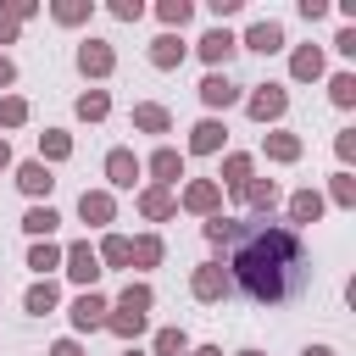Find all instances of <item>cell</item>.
Wrapping results in <instances>:
<instances>
[{"label":"cell","instance_id":"43","mask_svg":"<svg viewBox=\"0 0 356 356\" xmlns=\"http://www.w3.org/2000/svg\"><path fill=\"white\" fill-rule=\"evenodd\" d=\"M6 161H11V150H6V139H0V167H6Z\"/></svg>","mask_w":356,"mask_h":356},{"label":"cell","instance_id":"36","mask_svg":"<svg viewBox=\"0 0 356 356\" xmlns=\"http://www.w3.org/2000/svg\"><path fill=\"white\" fill-rule=\"evenodd\" d=\"M22 117H28L22 100H0V122H22Z\"/></svg>","mask_w":356,"mask_h":356},{"label":"cell","instance_id":"27","mask_svg":"<svg viewBox=\"0 0 356 356\" xmlns=\"http://www.w3.org/2000/svg\"><path fill=\"white\" fill-rule=\"evenodd\" d=\"M189 145H195V150H217V145H222V128H217V122H200Z\"/></svg>","mask_w":356,"mask_h":356},{"label":"cell","instance_id":"28","mask_svg":"<svg viewBox=\"0 0 356 356\" xmlns=\"http://www.w3.org/2000/svg\"><path fill=\"white\" fill-rule=\"evenodd\" d=\"M106 261H117V267H122V261H134V245L111 234V239H106Z\"/></svg>","mask_w":356,"mask_h":356},{"label":"cell","instance_id":"30","mask_svg":"<svg viewBox=\"0 0 356 356\" xmlns=\"http://www.w3.org/2000/svg\"><path fill=\"white\" fill-rule=\"evenodd\" d=\"M222 172H228V184H245V178H250V156H228Z\"/></svg>","mask_w":356,"mask_h":356},{"label":"cell","instance_id":"6","mask_svg":"<svg viewBox=\"0 0 356 356\" xmlns=\"http://www.w3.org/2000/svg\"><path fill=\"white\" fill-rule=\"evenodd\" d=\"M245 44L261 50V56H273V50H284V28H278V22H256V28L245 33Z\"/></svg>","mask_w":356,"mask_h":356},{"label":"cell","instance_id":"13","mask_svg":"<svg viewBox=\"0 0 356 356\" xmlns=\"http://www.w3.org/2000/svg\"><path fill=\"white\" fill-rule=\"evenodd\" d=\"M289 211H295V222H317V217H323V195H317V189H300V195L289 200Z\"/></svg>","mask_w":356,"mask_h":356},{"label":"cell","instance_id":"4","mask_svg":"<svg viewBox=\"0 0 356 356\" xmlns=\"http://www.w3.org/2000/svg\"><path fill=\"white\" fill-rule=\"evenodd\" d=\"M228 284H234V278H228V273H222L217 261L195 267V295H200V300H217V295H228Z\"/></svg>","mask_w":356,"mask_h":356},{"label":"cell","instance_id":"10","mask_svg":"<svg viewBox=\"0 0 356 356\" xmlns=\"http://www.w3.org/2000/svg\"><path fill=\"white\" fill-rule=\"evenodd\" d=\"M72 323H78V328H100V323H106V300H100V295H78Z\"/></svg>","mask_w":356,"mask_h":356},{"label":"cell","instance_id":"42","mask_svg":"<svg viewBox=\"0 0 356 356\" xmlns=\"http://www.w3.org/2000/svg\"><path fill=\"white\" fill-rule=\"evenodd\" d=\"M0 83H11V61L6 56H0Z\"/></svg>","mask_w":356,"mask_h":356},{"label":"cell","instance_id":"31","mask_svg":"<svg viewBox=\"0 0 356 356\" xmlns=\"http://www.w3.org/2000/svg\"><path fill=\"white\" fill-rule=\"evenodd\" d=\"M334 200H339V206H350V200H356V178H350V172H339V178H334Z\"/></svg>","mask_w":356,"mask_h":356},{"label":"cell","instance_id":"25","mask_svg":"<svg viewBox=\"0 0 356 356\" xmlns=\"http://www.w3.org/2000/svg\"><path fill=\"white\" fill-rule=\"evenodd\" d=\"M134 122H139V128H150V134H167V111H161V106H139V111H134Z\"/></svg>","mask_w":356,"mask_h":356},{"label":"cell","instance_id":"39","mask_svg":"<svg viewBox=\"0 0 356 356\" xmlns=\"http://www.w3.org/2000/svg\"><path fill=\"white\" fill-rule=\"evenodd\" d=\"M50 356H83V350H78V345H72V339H61V345H56V350H50Z\"/></svg>","mask_w":356,"mask_h":356},{"label":"cell","instance_id":"21","mask_svg":"<svg viewBox=\"0 0 356 356\" xmlns=\"http://www.w3.org/2000/svg\"><path fill=\"white\" fill-rule=\"evenodd\" d=\"M184 200H189V211H211L217 206V184H189Z\"/></svg>","mask_w":356,"mask_h":356},{"label":"cell","instance_id":"34","mask_svg":"<svg viewBox=\"0 0 356 356\" xmlns=\"http://www.w3.org/2000/svg\"><path fill=\"white\" fill-rule=\"evenodd\" d=\"M134 256H139L145 267H150V261H161V239H139V245H134Z\"/></svg>","mask_w":356,"mask_h":356},{"label":"cell","instance_id":"23","mask_svg":"<svg viewBox=\"0 0 356 356\" xmlns=\"http://www.w3.org/2000/svg\"><path fill=\"white\" fill-rule=\"evenodd\" d=\"M50 306H56V284H33V289H28V312H33V317H44Z\"/></svg>","mask_w":356,"mask_h":356},{"label":"cell","instance_id":"35","mask_svg":"<svg viewBox=\"0 0 356 356\" xmlns=\"http://www.w3.org/2000/svg\"><path fill=\"white\" fill-rule=\"evenodd\" d=\"M161 17H167V22H189V0H167Z\"/></svg>","mask_w":356,"mask_h":356},{"label":"cell","instance_id":"22","mask_svg":"<svg viewBox=\"0 0 356 356\" xmlns=\"http://www.w3.org/2000/svg\"><path fill=\"white\" fill-rule=\"evenodd\" d=\"M56 222H61V217H56V211H50V206H33V211H28V217H22V228H28V234H50V228H56Z\"/></svg>","mask_w":356,"mask_h":356},{"label":"cell","instance_id":"2","mask_svg":"<svg viewBox=\"0 0 356 356\" xmlns=\"http://www.w3.org/2000/svg\"><path fill=\"white\" fill-rule=\"evenodd\" d=\"M145 312H150V289L145 284H128V295H122V306H117V317H106L122 339H134L139 328H145Z\"/></svg>","mask_w":356,"mask_h":356},{"label":"cell","instance_id":"45","mask_svg":"<svg viewBox=\"0 0 356 356\" xmlns=\"http://www.w3.org/2000/svg\"><path fill=\"white\" fill-rule=\"evenodd\" d=\"M128 356H139V350H128Z\"/></svg>","mask_w":356,"mask_h":356},{"label":"cell","instance_id":"26","mask_svg":"<svg viewBox=\"0 0 356 356\" xmlns=\"http://www.w3.org/2000/svg\"><path fill=\"white\" fill-rule=\"evenodd\" d=\"M139 206H145V217H167V211H172L167 189H145V195H139Z\"/></svg>","mask_w":356,"mask_h":356},{"label":"cell","instance_id":"38","mask_svg":"<svg viewBox=\"0 0 356 356\" xmlns=\"http://www.w3.org/2000/svg\"><path fill=\"white\" fill-rule=\"evenodd\" d=\"M339 156H345V161L356 156V128H345V134H339Z\"/></svg>","mask_w":356,"mask_h":356},{"label":"cell","instance_id":"14","mask_svg":"<svg viewBox=\"0 0 356 356\" xmlns=\"http://www.w3.org/2000/svg\"><path fill=\"white\" fill-rule=\"evenodd\" d=\"M150 172H156L161 184H172V178L184 172V156H178V150H156V156H150Z\"/></svg>","mask_w":356,"mask_h":356},{"label":"cell","instance_id":"33","mask_svg":"<svg viewBox=\"0 0 356 356\" xmlns=\"http://www.w3.org/2000/svg\"><path fill=\"white\" fill-rule=\"evenodd\" d=\"M39 145H44V156H67V150H72V145H67V134H56V128H50Z\"/></svg>","mask_w":356,"mask_h":356},{"label":"cell","instance_id":"40","mask_svg":"<svg viewBox=\"0 0 356 356\" xmlns=\"http://www.w3.org/2000/svg\"><path fill=\"white\" fill-rule=\"evenodd\" d=\"M300 356H334V350H328V345H306Z\"/></svg>","mask_w":356,"mask_h":356},{"label":"cell","instance_id":"29","mask_svg":"<svg viewBox=\"0 0 356 356\" xmlns=\"http://www.w3.org/2000/svg\"><path fill=\"white\" fill-rule=\"evenodd\" d=\"M56 261H61V250H56V245H33V256H28V267H39V273H44V267H56Z\"/></svg>","mask_w":356,"mask_h":356},{"label":"cell","instance_id":"9","mask_svg":"<svg viewBox=\"0 0 356 356\" xmlns=\"http://www.w3.org/2000/svg\"><path fill=\"white\" fill-rule=\"evenodd\" d=\"M234 95H239V89L228 83V72H211V78L200 83V100H206V106H234Z\"/></svg>","mask_w":356,"mask_h":356},{"label":"cell","instance_id":"12","mask_svg":"<svg viewBox=\"0 0 356 356\" xmlns=\"http://www.w3.org/2000/svg\"><path fill=\"white\" fill-rule=\"evenodd\" d=\"M17 184H22V189H28V195H44V189H50V184H56V178H50V167H44V161H28V167H22V172H17Z\"/></svg>","mask_w":356,"mask_h":356},{"label":"cell","instance_id":"32","mask_svg":"<svg viewBox=\"0 0 356 356\" xmlns=\"http://www.w3.org/2000/svg\"><path fill=\"white\" fill-rule=\"evenodd\" d=\"M273 200H278V184H250V206H261V211H267Z\"/></svg>","mask_w":356,"mask_h":356},{"label":"cell","instance_id":"24","mask_svg":"<svg viewBox=\"0 0 356 356\" xmlns=\"http://www.w3.org/2000/svg\"><path fill=\"white\" fill-rule=\"evenodd\" d=\"M184 350H189V339H184L178 328H161V334H156V356H184Z\"/></svg>","mask_w":356,"mask_h":356},{"label":"cell","instance_id":"1","mask_svg":"<svg viewBox=\"0 0 356 356\" xmlns=\"http://www.w3.org/2000/svg\"><path fill=\"white\" fill-rule=\"evenodd\" d=\"M228 250H234V278H239V289L250 300L284 306V300H295L306 289V250H300V239L289 228L245 222V228H234Z\"/></svg>","mask_w":356,"mask_h":356},{"label":"cell","instance_id":"18","mask_svg":"<svg viewBox=\"0 0 356 356\" xmlns=\"http://www.w3.org/2000/svg\"><path fill=\"white\" fill-rule=\"evenodd\" d=\"M78 211H83V222H111V200L106 195H83Z\"/></svg>","mask_w":356,"mask_h":356},{"label":"cell","instance_id":"11","mask_svg":"<svg viewBox=\"0 0 356 356\" xmlns=\"http://www.w3.org/2000/svg\"><path fill=\"white\" fill-rule=\"evenodd\" d=\"M234 50H239V44H234V33H222V28H211V33L200 39V56H206V61H228Z\"/></svg>","mask_w":356,"mask_h":356},{"label":"cell","instance_id":"46","mask_svg":"<svg viewBox=\"0 0 356 356\" xmlns=\"http://www.w3.org/2000/svg\"><path fill=\"white\" fill-rule=\"evenodd\" d=\"M245 356H256V350H245Z\"/></svg>","mask_w":356,"mask_h":356},{"label":"cell","instance_id":"37","mask_svg":"<svg viewBox=\"0 0 356 356\" xmlns=\"http://www.w3.org/2000/svg\"><path fill=\"white\" fill-rule=\"evenodd\" d=\"M111 11H117V17H122V22H134V17H139V11H145V6H139V0H117V6H111Z\"/></svg>","mask_w":356,"mask_h":356},{"label":"cell","instance_id":"20","mask_svg":"<svg viewBox=\"0 0 356 356\" xmlns=\"http://www.w3.org/2000/svg\"><path fill=\"white\" fill-rule=\"evenodd\" d=\"M106 111H111V100H106V95H100V89H95V95H83V100H78V117H83V122H100V117H106Z\"/></svg>","mask_w":356,"mask_h":356},{"label":"cell","instance_id":"17","mask_svg":"<svg viewBox=\"0 0 356 356\" xmlns=\"http://www.w3.org/2000/svg\"><path fill=\"white\" fill-rule=\"evenodd\" d=\"M267 156L295 161V156H300V139H295V134H267Z\"/></svg>","mask_w":356,"mask_h":356},{"label":"cell","instance_id":"19","mask_svg":"<svg viewBox=\"0 0 356 356\" xmlns=\"http://www.w3.org/2000/svg\"><path fill=\"white\" fill-rule=\"evenodd\" d=\"M328 95H334V106H356V78H350V72H334Z\"/></svg>","mask_w":356,"mask_h":356},{"label":"cell","instance_id":"5","mask_svg":"<svg viewBox=\"0 0 356 356\" xmlns=\"http://www.w3.org/2000/svg\"><path fill=\"white\" fill-rule=\"evenodd\" d=\"M67 261H72L67 273H72L78 284H95V278H100V256H95L89 245H72V250H67Z\"/></svg>","mask_w":356,"mask_h":356},{"label":"cell","instance_id":"16","mask_svg":"<svg viewBox=\"0 0 356 356\" xmlns=\"http://www.w3.org/2000/svg\"><path fill=\"white\" fill-rule=\"evenodd\" d=\"M295 78H323V50H317V44L295 50Z\"/></svg>","mask_w":356,"mask_h":356},{"label":"cell","instance_id":"7","mask_svg":"<svg viewBox=\"0 0 356 356\" xmlns=\"http://www.w3.org/2000/svg\"><path fill=\"white\" fill-rule=\"evenodd\" d=\"M106 172H111V184H117V189H134V178H139V161H134L128 150H111V156H106Z\"/></svg>","mask_w":356,"mask_h":356},{"label":"cell","instance_id":"8","mask_svg":"<svg viewBox=\"0 0 356 356\" xmlns=\"http://www.w3.org/2000/svg\"><path fill=\"white\" fill-rule=\"evenodd\" d=\"M78 67H83V72H95V78H106V72H111V50H106L100 39H89V44L78 50Z\"/></svg>","mask_w":356,"mask_h":356},{"label":"cell","instance_id":"41","mask_svg":"<svg viewBox=\"0 0 356 356\" xmlns=\"http://www.w3.org/2000/svg\"><path fill=\"white\" fill-rule=\"evenodd\" d=\"M11 33H17V28H11V22H6V17H0V44H6V39H11Z\"/></svg>","mask_w":356,"mask_h":356},{"label":"cell","instance_id":"15","mask_svg":"<svg viewBox=\"0 0 356 356\" xmlns=\"http://www.w3.org/2000/svg\"><path fill=\"white\" fill-rule=\"evenodd\" d=\"M150 61H156V67H178V61H184V44H178L172 33H161L156 50H150Z\"/></svg>","mask_w":356,"mask_h":356},{"label":"cell","instance_id":"44","mask_svg":"<svg viewBox=\"0 0 356 356\" xmlns=\"http://www.w3.org/2000/svg\"><path fill=\"white\" fill-rule=\"evenodd\" d=\"M195 356H222V350H211V345H206V350H195Z\"/></svg>","mask_w":356,"mask_h":356},{"label":"cell","instance_id":"3","mask_svg":"<svg viewBox=\"0 0 356 356\" xmlns=\"http://www.w3.org/2000/svg\"><path fill=\"white\" fill-rule=\"evenodd\" d=\"M284 106H289V95H284L278 83H261V89L250 95V117H256V122H267V117H284Z\"/></svg>","mask_w":356,"mask_h":356}]
</instances>
